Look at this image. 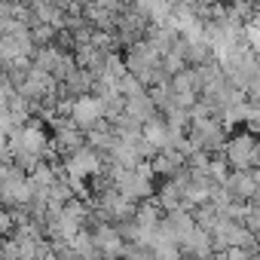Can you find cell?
Returning <instances> with one entry per match:
<instances>
[{
	"mask_svg": "<svg viewBox=\"0 0 260 260\" xmlns=\"http://www.w3.org/2000/svg\"><path fill=\"white\" fill-rule=\"evenodd\" d=\"M34 196V187H31V178L28 172L16 169V166H7L4 175H0V208H4L7 214L25 208Z\"/></svg>",
	"mask_w": 260,
	"mask_h": 260,
	"instance_id": "1",
	"label": "cell"
},
{
	"mask_svg": "<svg viewBox=\"0 0 260 260\" xmlns=\"http://www.w3.org/2000/svg\"><path fill=\"white\" fill-rule=\"evenodd\" d=\"M187 138L193 141L196 150H205V153H223V144H226V122L220 116H205V119H190V128H187Z\"/></svg>",
	"mask_w": 260,
	"mask_h": 260,
	"instance_id": "2",
	"label": "cell"
},
{
	"mask_svg": "<svg viewBox=\"0 0 260 260\" xmlns=\"http://www.w3.org/2000/svg\"><path fill=\"white\" fill-rule=\"evenodd\" d=\"M254 141H257V135L248 132V128H242V132H236L233 138H226V144H223V159H226L230 172L254 169Z\"/></svg>",
	"mask_w": 260,
	"mask_h": 260,
	"instance_id": "3",
	"label": "cell"
},
{
	"mask_svg": "<svg viewBox=\"0 0 260 260\" xmlns=\"http://www.w3.org/2000/svg\"><path fill=\"white\" fill-rule=\"evenodd\" d=\"M226 193L236 199V202H260V190L254 184V175L251 169H242V172H230L226 181H223Z\"/></svg>",
	"mask_w": 260,
	"mask_h": 260,
	"instance_id": "4",
	"label": "cell"
},
{
	"mask_svg": "<svg viewBox=\"0 0 260 260\" xmlns=\"http://www.w3.org/2000/svg\"><path fill=\"white\" fill-rule=\"evenodd\" d=\"M147 166H150V172H153L156 181H169V178H175V175L187 166V156L178 153V150H172V147H162Z\"/></svg>",
	"mask_w": 260,
	"mask_h": 260,
	"instance_id": "5",
	"label": "cell"
},
{
	"mask_svg": "<svg viewBox=\"0 0 260 260\" xmlns=\"http://www.w3.org/2000/svg\"><path fill=\"white\" fill-rule=\"evenodd\" d=\"M104 116V107H101V98L98 95H83V98H77L74 104H71V119L83 128H92V122H98Z\"/></svg>",
	"mask_w": 260,
	"mask_h": 260,
	"instance_id": "6",
	"label": "cell"
},
{
	"mask_svg": "<svg viewBox=\"0 0 260 260\" xmlns=\"http://www.w3.org/2000/svg\"><path fill=\"white\" fill-rule=\"evenodd\" d=\"M187 68H205V64H214L217 61V46L208 40V37H187Z\"/></svg>",
	"mask_w": 260,
	"mask_h": 260,
	"instance_id": "7",
	"label": "cell"
},
{
	"mask_svg": "<svg viewBox=\"0 0 260 260\" xmlns=\"http://www.w3.org/2000/svg\"><path fill=\"white\" fill-rule=\"evenodd\" d=\"M122 113H128L132 119H138L141 125L150 119V116H156L159 110H156V101L150 98V92L147 89H141V92H135V95H125V110Z\"/></svg>",
	"mask_w": 260,
	"mask_h": 260,
	"instance_id": "8",
	"label": "cell"
},
{
	"mask_svg": "<svg viewBox=\"0 0 260 260\" xmlns=\"http://www.w3.org/2000/svg\"><path fill=\"white\" fill-rule=\"evenodd\" d=\"M153 202L169 214V211H178V208H184V193H181V187L169 178V181H156V190H153Z\"/></svg>",
	"mask_w": 260,
	"mask_h": 260,
	"instance_id": "9",
	"label": "cell"
},
{
	"mask_svg": "<svg viewBox=\"0 0 260 260\" xmlns=\"http://www.w3.org/2000/svg\"><path fill=\"white\" fill-rule=\"evenodd\" d=\"M162 220H166V226H169V233L175 236V242H178V245H181V242H184L193 230H196V220H193V211H190V208L169 211Z\"/></svg>",
	"mask_w": 260,
	"mask_h": 260,
	"instance_id": "10",
	"label": "cell"
},
{
	"mask_svg": "<svg viewBox=\"0 0 260 260\" xmlns=\"http://www.w3.org/2000/svg\"><path fill=\"white\" fill-rule=\"evenodd\" d=\"M141 135H144V141H150L156 150H162V147L169 144V125H166V119L156 113V116H150V119L141 125Z\"/></svg>",
	"mask_w": 260,
	"mask_h": 260,
	"instance_id": "11",
	"label": "cell"
},
{
	"mask_svg": "<svg viewBox=\"0 0 260 260\" xmlns=\"http://www.w3.org/2000/svg\"><path fill=\"white\" fill-rule=\"evenodd\" d=\"M71 245H74V251L80 254V260H101V257H98V248H95V239H92V233H89L86 226L71 239Z\"/></svg>",
	"mask_w": 260,
	"mask_h": 260,
	"instance_id": "12",
	"label": "cell"
},
{
	"mask_svg": "<svg viewBox=\"0 0 260 260\" xmlns=\"http://www.w3.org/2000/svg\"><path fill=\"white\" fill-rule=\"evenodd\" d=\"M153 260H184V251L178 242H162L153 245Z\"/></svg>",
	"mask_w": 260,
	"mask_h": 260,
	"instance_id": "13",
	"label": "cell"
},
{
	"mask_svg": "<svg viewBox=\"0 0 260 260\" xmlns=\"http://www.w3.org/2000/svg\"><path fill=\"white\" fill-rule=\"evenodd\" d=\"M0 260H22V251H19V245H16L13 236L0 239Z\"/></svg>",
	"mask_w": 260,
	"mask_h": 260,
	"instance_id": "14",
	"label": "cell"
},
{
	"mask_svg": "<svg viewBox=\"0 0 260 260\" xmlns=\"http://www.w3.org/2000/svg\"><path fill=\"white\" fill-rule=\"evenodd\" d=\"M260 166V135H257V141H254V169Z\"/></svg>",
	"mask_w": 260,
	"mask_h": 260,
	"instance_id": "15",
	"label": "cell"
},
{
	"mask_svg": "<svg viewBox=\"0 0 260 260\" xmlns=\"http://www.w3.org/2000/svg\"><path fill=\"white\" fill-rule=\"evenodd\" d=\"M28 260H37V257H28Z\"/></svg>",
	"mask_w": 260,
	"mask_h": 260,
	"instance_id": "16",
	"label": "cell"
}]
</instances>
